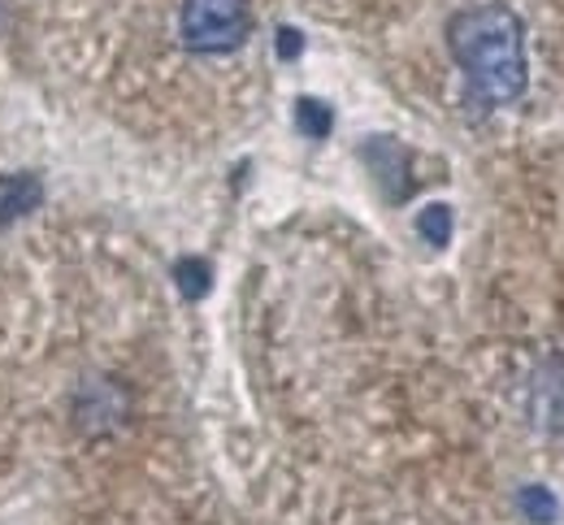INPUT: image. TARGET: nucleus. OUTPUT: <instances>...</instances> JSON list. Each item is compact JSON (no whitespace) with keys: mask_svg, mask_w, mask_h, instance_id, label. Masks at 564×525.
<instances>
[{"mask_svg":"<svg viewBox=\"0 0 564 525\" xmlns=\"http://www.w3.org/2000/svg\"><path fill=\"white\" fill-rule=\"evenodd\" d=\"M447 48L469 83V105L495 109L525 91V26L508 4H469L447 22Z\"/></svg>","mask_w":564,"mask_h":525,"instance_id":"1","label":"nucleus"},{"mask_svg":"<svg viewBox=\"0 0 564 525\" xmlns=\"http://www.w3.org/2000/svg\"><path fill=\"white\" fill-rule=\"evenodd\" d=\"M248 31H252L248 0H183L178 35L200 57L235 53L248 40Z\"/></svg>","mask_w":564,"mask_h":525,"instance_id":"2","label":"nucleus"},{"mask_svg":"<svg viewBox=\"0 0 564 525\" xmlns=\"http://www.w3.org/2000/svg\"><path fill=\"white\" fill-rule=\"evenodd\" d=\"M127 413V391L113 378H87L74 395V422L83 435H105L122 422Z\"/></svg>","mask_w":564,"mask_h":525,"instance_id":"3","label":"nucleus"},{"mask_svg":"<svg viewBox=\"0 0 564 525\" xmlns=\"http://www.w3.org/2000/svg\"><path fill=\"white\" fill-rule=\"evenodd\" d=\"M360 156L378 169V183L387 187V196H391V200H404V196H409V187H413V183H409V178H400V174H409V152L400 149L395 140H373V144H365V149H360Z\"/></svg>","mask_w":564,"mask_h":525,"instance_id":"4","label":"nucleus"},{"mask_svg":"<svg viewBox=\"0 0 564 525\" xmlns=\"http://www.w3.org/2000/svg\"><path fill=\"white\" fill-rule=\"evenodd\" d=\"M44 200V183L35 174H18V178H0V226H9L13 218L40 209Z\"/></svg>","mask_w":564,"mask_h":525,"instance_id":"5","label":"nucleus"},{"mask_svg":"<svg viewBox=\"0 0 564 525\" xmlns=\"http://www.w3.org/2000/svg\"><path fill=\"white\" fill-rule=\"evenodd\" d=\"M517 508H521L525 522L534 525H552L561 517V504H556V495L547 486H521L517 491Z\"/></svg>","mask_w":564,"mask_h":525,"instance_id":"6","label":"nucleus"},{"mask_svg":"<svg viewBox=\"0 0 564 525\" xmlns=\"http://www.w3.org/2000/svg\"><path fill=\"white\" fill-rule=\"evenodd\" d=\"M174 283H178V292H183L187 300L209 296V287H213L209 261H200V256H183V261L174 265Z\"/></svg>","mask_w":564,"mask_h":525,"instance_id":"7","label":"nucleus"},{"mask_svg":"<svg viewBox=\"0 0 564 525\" xmlns=\"http://www.w3.org/2000/svg\"><path fill=\"white\" fill-rule=\"evenodd\" d=\"M295 127H300L308 140H326L330 127H335V113H330V105L304 96V100H295Z\"/></svg>","mask_w":564,"mask_h":525,"instance_id":"8","label":"nucleus"},{"mask_svg":"<svg viewBox=\"0 0 564 525\" xmlns=\"http://www.w3.org/2000/svg\"><path fill=\"white\" fill-rule=\"evenodd\" d=\"M417 230H422L425 243L443 248V243L452 239V209H447V205H430V209H422V218H417Z\"/></svg>","mask_w":564,"mask_h":525,"instance_id":"9","label":"nucleus"},{"mask_svg":"<svg viewBox=\"0 0 564 525\" xmlns=\"http://www.w3.org/2000/svg\"><path fill=\"white\" fill-rule=\"evenodd\" d=\"M300 48H304V40H300V31H291V26H282V31H279V57H282V62H291V57H300Z\"/></svg>","mask_w":564,"mask_h":525,"instance_id":"10","label":"nucleus"}]
</instances>
